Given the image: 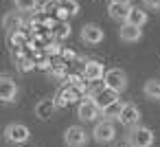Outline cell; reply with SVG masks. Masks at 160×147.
Instances as JSON below:
<instances>
[{
  "instance_id": "cell-1",
  "label": "cell",
  "mask_w": 160,
  "mask_h": 147,
  "mask_svg": "<svg viewBox=\"0 0 160 147\" xmlns=\"http://www.w3.org/2000/svg\"><path fill=\"white\" fill-rule=\"evenodd\" d=\"M86 97H88V94H86V88L72 86V84H64V86L57 90V94H55L53 101H55L57 108H68L70 103H81Z\"/></svg>"
},
{
  "instance_id": "cell-2",
  "label": "cell",
  "mask_w": 160,
  "mask_h": 147,
  "mask_svg": "<svg viewBox=\"0 0 160 147\" xmlns=\"http://www.w3.org/2000/svg\"><path fill=\"white\" fill-rule=\"evenodd\" d=\"M103 81H105L108 88H112V90H116V92H123L125 86H127V75H125L121 68H110V70H105Z\"/></svg>"
},
{
  "instance_id": "cell-3",
  "label": "cell",
  "mask_w": 160,
  "mask_h": 147,
  "mask_svg": "<svg viewBox=\"0 0 160 147\" xmlns=\"http://www.w3.org/2000/svg\"><path fill=\"white\" fill-rule=\"evenodd\" d=\"M92 136H94L97 143H110V140H114V136H116V127H114V123H112L110 119H105V121H101V123L94 125Z\"/></svg>"
},
{
  "instance_id": "cell-4",
  "label": "cell",
  "mask_w": 160,
  "mask_h": 147,
  "mask_svg": "<svg viewBox=\"0 0 160 147\" xmlns=\"http://www.w3.org/2000/svg\"><path fill=\"white\" fill-rule=\"evenodd\" d=\"M129 143H132L134 147H151V143H153V134H151L149 127H140V125H136V127H132V132H129Z\"/></svg>"
},
{
  "instance_id": "cell-5",
  "label": "cell",
  "mask_w": 160,
  "mask_h": 147,
  "mask_svg": "<svg viewBox=\"0 0 160 147\" xmlns=\"http://www.w3.org/2000/svg\"><path fill=\"white\" fill-rule=\"evenodd\" d=\"M90 97H92V101L101 108V112H103L108 105H112L114 101H118V92H116V90H112V88H108V86L99 88V90H97V92H92Z\"/></svg>"
},
{
  "instance_id": "cell-6",
  "label": "cell",
  "mask_w": 160,
  "mask_h": 147,
  "mask_svg": "<svg viewBox=\"0 0 160 147\" xmlns=\"http://www.w3.org/2000/svg\"><path fill=\"white\" fill-rule=\"evenodd\" d=\"M77 114H79V119H83V121H97L99 114H101V108L92 101V97H86V99L77 105Z\"/></svg>"
},
{
  "instance_id": "cell-7",
  "label": "cell",
  "mask_w": 160,
  "mask_h": 147,
  "mask_svg": "<svg viewBox=\"0 0 160 147\" xmlns=\"http://www.w3.org/2000/svg\"><path fill=\"white\" fill-rule=\"evenodd\" d=\"M29 42H31V31H29L24 24H22L20 29H16V31L9 33V44H11V48L18 51V53H20Z\"/></svg>"
},
{
  "instance_id": "cell-8",
  "label": "cell",
  "mask_w": 160,
  "mask_h": 147,
  "mask_svg": "<svg viewBox=\"0 0 160 147\" xmlns=\"http://www.w3.org/2000/svg\"><path fill=\"white\" fill-rule=\"evenodd\" d=\"M5 136H7V140L9 143H24V140H29V136H31V132H29V127L27 125H22V123H11L7 129H5Z\"/></svg>"
},
{
  "instance_id": "cell-9",
  "label": "cell",
  "mask_w": 160,
  "mask_h": 147,
  "mask_svg": "<svg viewBox=\"0 0 160 147\" xmlns=\"http://www.w3.org/2000/svg\"><path fill=\"white\" fill-rule=\"evenodd\" d=\"M64 140H66V145H68V147H83V145H86V140H88V134H86V129H83V127L72 125V127H68V129H66Z\"/></svg>"
},
{
  "instance_id": "cell-10",
  "label": "cell",
  "mask_w": 160,
  "mask_h": 147,
  "mask_svg": "<svg viewBox=\"0 0 160 147\" xmlns=\"http://www.w3.org/2000/svg\"><path fill=\"white\" fill-rule=\"evenodd\" d=\"M118 121H121L125 127H136V125H138V121H140V110H138L134 103H125V105H123V110H121Z\"/></svg>"
},
{
  "instance_id": "cell-11",
  "label": "cell",
  "mask_w": 160,
  "mask_h": 147,
  "mask_svg": "<svg viewBox=\"0 0 160 147\" xmlns=\"http://www.w3.org/2000/svg\"><path fill=\"white\" fill-rule=\"evenodd\" d=\"M81 40L88 44H99V42H103V29L99 24H83Z\"/></svg>"
},
{
  "instance_id": "cell-12",
  "label": "cell",
  "mask_w": 160,
  "mask_h": 147,
  "mask_svg": "<svg viewBox=\"0 0 160 147\" xmlns=\"http://www.w3.org/2000/svg\"><path fill=\"white\" fill-rule=\"evenodd\" d=\"M103 75H105V68H103V64H101V62H97V59L86 62V66H83V77H86L88 81L103 79Z\"/></svg>"
},
{
  "instance_id": "cell-13",
  "label": "cell",
  "mask_w": 160,
  "mask_h": 147,
  "mask_svg": "<svg viewBox=\"0 0 160 147\" xmlns=\"http://www.w3.org/2000/svg\"><path fill=\"white\" fill-rule=\"evenodd\" d=\"M18 92V86L9 77H0V101H13Z\"/></svg>"
},
{
  "instance_id": "cell-14",
  "label": "cell",
  "mask_w": 160,
  "mask_h": 147,
  "mask_svg": "<svg viewBox=\"0 0 160 147\" xmlns=\"http://www.w3.org/2000/svg\"><path fill=\"white\" fill-rule=\"evenodd\" d=\"M132 11V5H123V3H110V18L116 22H127Z\"/></svg>"
},
{
  "instance_id": "cell-15",
  "label": "cell",
  "mask_w": 160,
  "mask_h": 147,
  "mask_svg": "<svg viewBox=\"0 0 160 147\" xmlns=\"http://www.w3.org/2000/svg\"><path fill=\"white\" fill-rule=\"evenodd\" d=\"M118 33H121V40H125V42H138L140 35H142L140 27H136L132 22H123V27H121Z\"/></svg>"
},
{
  "instance_id": "cell-16",
  "label": "cell",
  "mask_w": 160,
  "mask_h": 147,
  "mask_svg": "<svg viewBox=\"0 0 160 147\" xmlns=\"http://www.w3.org/2000/svg\"><path fill=\"white\" fill-rule=\"evenodd\" d=\"M57 110V105H55V101L53 99H42L38 105H35V116L38 119H42V121H46V119H51L53 116V112Z\"/></svg>"
},
{
  "instance_id": "cell-17",
  "label": "cell",
  "mask_w": 160,
  "mask_h": 147,
  "mask_svg": "<svg viewBox=\"0 0 160 147\" xmlns=\"http://www.w3.org/2000/svg\"><path fill=\"white\" fill-rule=\"evenodd\" d=\"M51 31H53V38L55 40H66L70 38V24L66 20H55L51 24Z\"/></svg>"
},
{
  "instance_id": "cell-18",
  "label": "cell",
  "mask_w": 160,
  "mask_h": 147,
  "mask_svg": "<svg viewBox=\"0 0 160 147\" xmlns=\"http://www.w3.org/2000/svg\"><path fill=\"white\" fill-rule=\"evenodd\" d=\"M2 27L7 29V33H11V31H16V29H20V27H22V20H20V16H18L16 11H11V13H7V16H5Z\"/></svg>"
},
{
  "instance_id": "cell-19",
  "label": "cell",
  "mask_w": 160,
  "mask_h": 147,
  "mask_svg": "<svg viewBox=\"0 0 160 147\" xmlns=\"http://www.w3.org/2000/svg\"><path fill=\"white\" fill-rule=\"evenodd\" d=\"M127 22H132V24H136V27H142V24L147 22V13H145L142 9H138V7H132Z\"/></svg>"
},
{
  "instance_id": "cell-20",
  "label": "cell",
  "mask_w": 160,
  "mask_h": 147,
  "mask_svg": "<svg viewBox=\"0 0 160 147\" xmlns=\"http://www.w3.org/2000/svg\"><path fill=\"white\" fill-rule=\"evenodd\" d=\"M123 105H125V103H121V101H114L112 105H108V108L103 110V116H105V119H110V121H112V119H118V116H121V110H123Z\"/></svg>"
},
{
  "instance_id": "cell-21",
  "label": "cell",
  "mask_w": 160,
  "mask_h": 147,
  "mask_svg": "<svg viewBox=\"0 0 160 147\" xmlns=\"http://www.w3.org/2000/svg\"><path fill=\"white\" fill-rule=\"evenodd\" d=\"M16 9L24 13H33L38 11V0H16Z\"/></svg>"
},
{
  "instance_id": "cell-22",
  "label": "cell",
  "mask_w": 160,
  "mask_h": 147,
  "mask_svg": "<svg viewBox=\"0 0 160 147\" xmlns=\"http://www.w3.org/2000/svg\"><path fill=\"white\" fill-rule=\"evenodd\" d=\"M59 9L66 11L68 16H77L79 13V3L77 0H59Z\"/></svg>"
},
{
  "instance_id": "cell-23",
  "label": "cell",
  "mask_w": 160,
  "mask_h": 147,
  "mask_svg": "<svg viewBox=\"0 0 160 147\" xmlns=\"http://www.w3.org/2000/svg\"><path fill=\"white\" fill-rule=\"evenodd\" d=\"M145 94L149 99H160V81H156V79L147 81L145 84Z\"/></svg>"
},
{
  "instance_id": "cell-24",
  "label": "cell",
  "mask_w": 160,
  "mask_h": 147,
  "mask_svg": "<svg viewBox=\"0 0 160 147\" xmlns=\"http://www.w3.org/2000/svg\"><path fill=\"white\" fill-rule=\"evenodd\" d=\"M57 9H59V0H46V3L42 5V11L46 16H51V18L57 13Z\"/></svg>"
},
{
  "instance_id": "cell-25",
  "label": "cell",
  "mask_w": 160,
  "mask_h": 147,
  "mask_svg": "<svg viewBox=\"0 0 160 147\" xmlns=\"http://www.w3.org/2000/svg\"><path fill=\"white\" fill-rule=\"evenodd\" d=\"M147 9H160V0H142Z\"/></svg>"
},
{
  "instance_id": "cell-26",
  "label": "cell",
  "mask_w": 160,
  "mask_h": 147,
  "mask_svg": "<svg viewBox=\"0 0 160 147\" xmlns=\"http://www.w3.org/2000/svg\"><path fill=\"white\" fill-rule=\"evenodd\" d=\"M112 3H123V5H129L132 0H112Z\"/></svg>"
},
{
  "instance_id": "cell-27",
  "label": "cell",
  "mask_w": 160,
  "mask_h": 147,
  "mask_svg": "<svg viewBox=\"0 0 160 147\" xmlns=\"http://www.w3.org/2000/svg\"><path fill=\"white\" fill-rule=\"evenodd\" d=\"M116 147H134L132 143H121V145H116Z\"/></svg>"
}]
</instances>
